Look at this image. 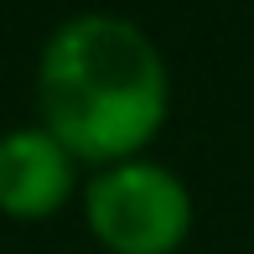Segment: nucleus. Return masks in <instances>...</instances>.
I'll list each match as a JSON object with an SVG mask.
<instances>
[{
	"mask_svg": "<svg viewBox=\"0 0 254 254\" xmlns=\"http://www.w3.org/2000/svg\"><path fill=\"white\" fill-rule=\"evenodd\" d=\"M67 192H73V151L47 125L0 135V213L37 223L67 202Z\"/></svg>",
	"mask_w": 254,
	"mask_h": 254,
	"instance_id": "nucleus-3",
	"label": "nucleus"
},
{
	"mask_svg": "<svg viewBox=\"0 0 254 254\" xmlns=\"http://www.w3.org/2000/svg\"><path fill=\"white\" fill-rule=\"evenodd\" d=\"M37 104L73 161L120 166L166 120V63L135 21L88 10L47 37Z\"/></svg>",
	"mask_w": 254,
	"mask_h": 254,
	"instance_id": "nucleus-1",
	"label": "nucleus"
},
{
	"mask_svg": "<svg viewBox=\"0 0 254 254\" xmlns=\"http://www.w3.org/2000/svg\"><path fill=\"white\" fill-rule=\"evenodd\" d=\"M83 213L114 254H171L192 228V192L156 161H120L88 182Z\"/></svg>",
	"mask_w": 254,
	"mask_h": 254,
	"instance_id": "nucleus-2",
	"label": "nucleus"
}]
</instances>
